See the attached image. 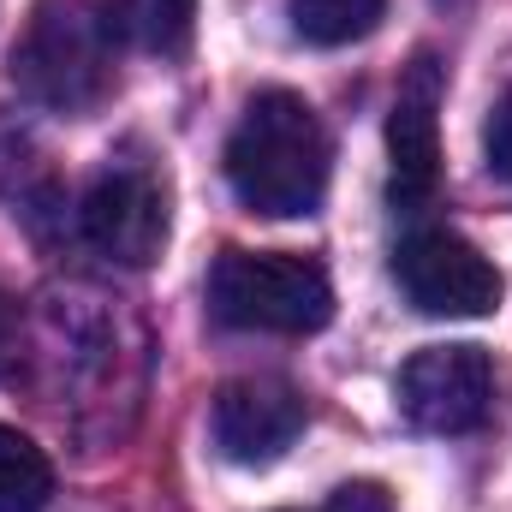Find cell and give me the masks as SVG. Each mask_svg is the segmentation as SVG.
<instances>
[{"label":"cell","instance_id":"obj_1","mask_svg":"<svg viewBox=\"0 0 512 512\" xmlns=\"http://www.w3.org/2000/svg\"><path fill=\"white\" fill-rule=\"evenodd\" d=\"M227 185L268 221L316 215L328 197V131L316 108L292 90H256L227 137Z\"/></svg>","mask_w":512,"mask_h":512},{"label":"cell","instance_id":"obj_2","mask_svg":"<svg viewBox=\"0 0 512 512\" xmlns=\"http://www.w3.org/2000/svg\"><path fill=\"white\" fill-rule=\"evenodd\" d=\"M6 72L24 102L48 114H90L114 90V36L84 0H36Z\"/></svg>","mask_w":512,"mask_h":512},{"label":"cell","instance_id":"obj_3","mask_svg":"<svg viewBox=\"0 0 512 512\" xmlns=\"http://www.w3.org/2000/svg\"><path fill=\"white\" fill-rule=\"evenodd\" d=\"M209 310L239 334H316L334 316V286L316 256L227 251L209 274Z\"/></svg>","mask_w":512,"mask_h":512},{"label":"cell","instance_id":"obj_4","mask_svg":"<svg viewBox=\"0 0 512 512\" xmlns=\"http://www.w3.org/2000/svg\"><path fill=\"white\" fill-rule=\"evenodd\" d=\"M399 292L423 310V316H447V322H477L501 310V268L477 251L471 239L447 233V227H423L393 251Z\"/></svg>","mask_w":512,"mask_h":512},{"label":"cell","instance_id":"obj_5","mask_svg":"<svg viewBox=\"0 0 512 512\" xmlns=\"http://www.w3.org/2000/svg\"><path fill=\"white\" fill-rule=\"evenodd\" d=\"M399 411L423 435H471L495 411V358L483 346H423L399 370Z\"/></svg>","mask_w":512,"mask_h":512},{"label":"cell","instance_id":"obj_6","mask_svg":"<svg viewBox=\"0 0 512 512\" xmlns=\"http://www.w3.org/2000/svg\"><path fill=\"white\" fill-rule=\"evenodd\" d=\"M435 191H441V66L435 54H417L387 114V203L399 215H423Z\"/></svg>","mask_w":512,"mask_h":512},{"label":"cell","instance_id":"obj_7","mask_svg":"<svg viewBox=\"0 0 512 512\" xmlns=\"http://www.w3.org/2000/svg\"><path fill=\"white\" fill-rule=\"evenodd\" d=\"M78 227H84V239L108 256V262H120V268H149L155 256L167 251V227H173L161 173H149V167H137V161L108 167V173L90 185V197H84V209H78Z\"/></svg>","mask_w":512,"mask_h":512},{"label":"cell","instance_id":"obj_8","mask_svg":"<svg viewBox=\"0 0 512 512\" xmlns=\"http://www.w3.org/2000/svg\"><path fill=\"white\" fill-rule=\"evenodd\" d=\"M215 447L233 465H274L298 435H304V393L280 376H245L215 393L209 411Z\"/></svg>","mask_w":512,"mask_h":512},{"label":"cell","instance_id":"obj_9","mask_svg":"<svg viewBox=\"0 0 512 512\" xmlns=\"http://www.w3.org/2000/svg\"><path fill=\"white\" fill-rule=\"evenodd\" d=\"M114 42H131L143 54H185L197 30V0H96Z\"/></svg>","mask_w":512,"mask_h":512},{"label":"cell","instance_id":"obj_10","mask_svg":"<svg viewBox=\"0 0 512 512\" xmlns=\"http://www.w3.org/2000/svg\"><path fill=\"white\" fill-rule=\"evenodd\" d=\"M48 495H54V465H48V453H42L24 429L0 423V512H42Z\"/></svg>","mask_w":512,"mask_h":512},{"label":"cell","instance_id":"obj_11","mask_svg":"<svg viewBox=\"0 0 512 512\" xmlns=\"http://www.w3.org/2000/svg\"><path fill=\"white\" fill-rule=\"evenodd\" d=\"M387 0H286V18L292 30L310 42V48H346V42H364L376 24H382Z\"/></svg>","mask_w":512,"mask_h":512},{"label":"cell","instance_id":"obj_12","mask_svg":"<svg viewBox=\"0 0 512 512\" xmlns=\"http://www.w3.org/2000/svg\"><path fill=\"white\" fill-rule=\"evenodd\" d=\"M483 149H489V173L512 185V90L489 108V126H483Z\"/></svg>","mask_w":512,"mask_h":512},{"label":"cell","instance_id":"obj_13","mask_svg":"<svg viewBox=\"0 0 512 512\" xmlns=\"http://www.w3.org/2000/svg\"><path fill=\"white\" fill-rule=\"evenodd\" d=\"M328 512H393V501L382 483H346V489H334Z\"/></svg>","mask_w":512,"mask_h":512},{"label":"cell","instance_id":"obj_14","mask_svg":"<svg viewBox=\"0 0 512 512\" xmlns=\"http://www.w3.org/2000/svg\"><path fill=\"white\" fill-rule=\"evenodd\" d=\"M12 346H18V304L0 292V364L12 358Z\"/></svg>","mask_w":512,"mask_h":512}]
</instances>
